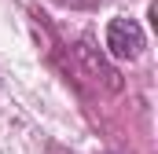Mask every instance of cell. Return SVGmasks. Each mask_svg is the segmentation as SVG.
I'll use <instances>...</instances> for the list:
<instances>
[{"mask_svg": "<svg viewBox=\"0 0 158 154\" xmlns=\"http://www.w3.org/2000/svg\"><path fill=\"white\" fill-rule=\"evenodd\" d=\"M107 51L114 59H140L143 55V30L136 18H110L107 22Z\"/></svg>", "mask_w": 158, "mask_h": 154, "instance_id": "6da1fadb", "label": "cell"}, {"mask_svg": "<svg viewBox=\"0 0 158 154\" xmlns=\"http://www.w3.org/2000/svg\"><path fill=\"white\" fill-rule=\"evenodd\" d=\"M74 55H77L81 70L92 77V81H103V84H107L110 92H114V88L121 84V81H118V74H114V70H110V66H107V63H103V59H99V55L92 51V44H85V40H81L77 48H74Z\"/></svg>", "mask_w": 158, "mask_h": 154, "instance_id": "7a4b0ae2", "label": "cell"}]
</instances>
